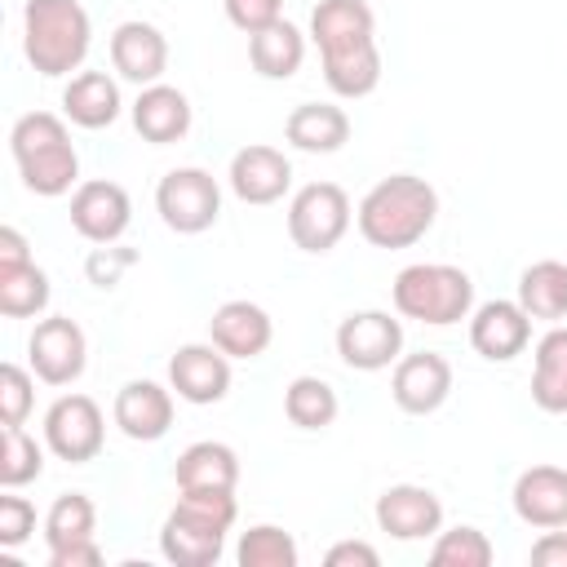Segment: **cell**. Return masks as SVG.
Listing matches in <instances>:
<instances>
[{
    "label": "cell",
    "mask_w": 567,
    "mask_h": 567,
    "mask_svg": "<svg viewBox=\"0 0 567 567\" xmlns=\"http://www.w3.org/2000/svg\"><path fill=\"white\" fill-rule=\"evenodd\" d=\"M439 217V190L416 173L381 177L354 208V226L372 248H412Z\"/></svg>",
    "instance_id": "obj_1"
},
{
    "label": "cell",
    "mask_w": 567,
    "mask_h": 567,
    "mask_svg": "<svg viewBox=\"0 0 567 567\" xmlns=\"http://www.w3.org/2000/svg\"><path fill=\"white\" fill-rule=\"evenodd\" d=\"M239 505L230 487H182L177 505L159 527V554L173 567H213L226 549Z\"/></svg>",
    "instance_id": "obj_2"
},
{
    "label": "cell",
    "mask_w": 567,
    "mask_h": 567,
    "mask_svg": "<svg viewBox=\"0 0 567 567\" xmlns=\"http://www.w3.org/2000/svg\"><path fill=\"white\" fill-rule=\"evenodd\" d=\"M9 155L31 195L58 199L80 186V155L71 146L66 120L53 111H27L9 128Z\"/></svg>",
    "instance_id": "obj_3"
},
{
    "label": "cell",
    "mask_w": 567,
    "mask_h": 567,
    "mask_svg": "<svg viewBox=\"0 0 567 567\" xmlns=\"http://www.w3.org/2000/svg\"><path fill=\"white\" fill-rule=\"evenodd\" d=\"M93 44V22L80 0H27L22 9V53L44 75H71L84 66Z\"/></svg>",
    "instance_id": "obj_4"
},
{
    "label": "cell",
    "mask_w": 567,
    "mask_h": 567,
    "mask_svg": "<svg viewBox=\"0 0 567 567\" xmlns=\"http://www.w3.org/2000/svg\"><path fill=\"white\" fill-rule=\"evenodd\" d=\"M390 297H394L399 319L452 328V323L470 319V310H474V279L447 261H416V266H403L394 275Z\"/></svg>",
    "instance_id": "obj_5"
},
{
    "label": "cell",
    "mask_w": 567,
    "mask_h": 567,
    "mask_svg": "<svg viewBox=\"0 0 567 567\" xmlns=\"http://www.w3.org/2000/svg\"><path fill=\"white\" fill-rule=\"evenodd\" d=\"M350 221H354V208L337 182H306L288 199V239L301 252H315V257L332 252L346 239Z\"/></svg>",
    "instance_id": "obj_6"
},
{
    "label": "cell",
    "mask_w": 567,
    "mask_h": 567,
    "mask_svg": "<svg viewBox=\"0 0 567 567\" xmlns=\"http://www.w3.org/2000/svg\"><path fill=\"white\" fill-rule=\"evenodd\" d=\"M155 213L173 235H204L221 217V186L208 168H168L155 186Z\"/></svg>",
    "instance_id": "obj_7"
},
{
    "label": "cell",
    "mask_w": 567,
    "mask_h": 567,
    "mask_svg": "<svg viewBox=\"0 0 567 567\" xmlns=\"http://www.w3.org/2000/svg\"><path fill=\"white\" fill-rule=\"evenodd\" d=\"M106 443V416L89 394H58L44 412V447L66 461V465H84L102 452Z\"/></svg>",
    "instance_id": "obj_8"
},
{
    "label": "cell",
    "mask_w": 567,
    "mask_h": 567,
    "mask_svg": "<svg viewBox=\"0 0 567 567\" xmlns=\"http://www.w3.org/2000/svg\"><path fill=\"white\" fill-rule=\"evenodd\" d=\"M337 354L354 372L394 368L403 354V323L390 310H354L337 323Z\"/></svg>",
    "instance_id": "obj_9"
},
{
    "label": "cell",
    "mask_w": 567,
    "mask_h": 567,
    "mask_svg": "<svg viewBox=\"0 0 567 567\" xmlns=\"http://www.w3.org/2000/svg\"><path fill=\"white\" fill-rule=\"evenodd\" d=\"M27 359H31V372L44 381V385H71L80 381L84 363H89V341H84V328L71 319V315H49L31 328L27 337Z\"/></svg>",
    "instance_id": "obj_10"
},
{
    "label": "cell",
    "mask_w": 567,
    "mask_h": 567,
    "mask_svg": "<svg viewBox=\"0 0 567 567\" xmlns=\"http://www.w3.org/2000/svg\"><path fill=\"white\" fill-rule=\"evenodd\" d=\"M447 394H452V363L439 350L399 354V363L390 372V399H394L399 412L430 416L447 403Z\"/></svg>",
    "instance_id": "obj_11"
},
{
    "label": "cell",
    "mask_w": 567,
    "mask_h": 567,
    "mask_svg": "<svg viewBox=\"0 0 567 567\" xmlns=\"http://www.w3.org/2000/svg\"><path fill=\"white\" fill-rule=\"evenodd\" d=\"M168 385L182 403H221L230 394V354H221L213 341H186L168 359Z\"/></svg>",
    "instance_id": "obj_12"
},
{
    "label": "cell",
    "mask_w": 567,
    "mask_h": 567,
    "mask_svg": "<svg viewBox=\"0 0 567 567\" xmlns=\"http://www.w3.org/2000/svg\"><path fill=\"white\" fill-rule=\"evenodd\" d=\"M133 221V199L120 182L93 177L71 190V226L89 244H115Z\"/></svg>",
    "instance_id": "obj_13"
},
{
    "label": "cell",
    "mask_w": 567,
    "mask_h": 567,
    "mask_svg": "<svg viewBox=\"0 0 567 567\" xmlns=\"http://www.w3.org/2000/svg\"><path fill=\"white\" fill-rule=\"evenodd\" d=\"M226 182L235 190L239 204H279L292 186V159L279 151V146H266V142H252V146H239L230 155V168H226Z\"/></svg>",
    "instance_id": "obj_14"
},
{
    "label": "cell",
    "mask_w": 567,
    "mask_h": 567,
    "mask_svg": "<svg viewBox=\"0 0 567 567\" xmlns=\"http://www.w3.org/2000/svg\"><path fill=\"white\" fill-rule=\"evenodd\" d=\"M532 341V315L518 301H483L470 310V346L474 354H483L487 363H509L527 350Z\"/></svg>",
    "instance_id": "obj_15"
},
{
    "label": "cell",
    "mask_w": 567,
    "mask_h": 567,
    "mask_svg": "<svg viewBox=\"0 0 567 567\" xmlns=\"http://www.w3.org/2000/svg\"><path fill=\"white\" fill-rule=\"evenodd\" d=\"M111 421L133 443H159L173 430V385H159L146 377L124 381L115 403H111Z\"/></svg>",
    "instance_id": "obj_16"
},
{
    "label": "cell",
    "mask_w": 567,
    "mask_h": 567,
    "mask_svg": "<svg viewBox=\"0 0 567 567\" xmlns=\"http://www.w3.org/2000/svg\"><path fill=\"white\" fill-rule=\"evenodd\" d=\"M111 66L120 80L146 89V84H159L164 71H168V40L155 22H142V18H128L111 31Z\"/></svg>",
    "instance_id": "obj_17"
},
{
    "label": "cell",
    "mask_w": 567,
    "mask_h": 567,
    "mask_svg": "<svg viewBox=\"0 0 567 567\" xmlns=\"http://www.w3.org/2000/svg\"><path fill=\"white\" fill-rule=\"evenodd\" d=\"M377 527L394 540H425L443 527V501L421 483H394L377 496Z\"/></svg>",
    "instance_id": "obj_18"
},
{
    "label": "cell",
    "mask_w": 567,
    "mask_h": 567,
    "mask_svg": "<svg viewBox=\"0 0 567 567\" xmlns=\"http://www.w3.org/2000/svg\"><path fill=\"white\" fill-rule=\"evenodd\" d=\"M310 40L319 44V58L377 44V13L368 0H319L310 9Z\"/></svg>",
    "instance_id": "obj_19"
},
{
    "label": "cell",
    "mask_w": 567,
    "mask_h": 567,
    "mask_svg": "<svg viewBox=\"0 0 567 567\" xmlns=\"http://www.w3.org/2000/svg\"><path fill=\"white\" fill-rule=\"evenodd\" d=\"M208 341H213L221 354H230V359H257V354L270 350L275 323H270V315H266L257 301L235 297V301H221V306L213 310V319H208Z\"/></svg>",
    "instance_id": "obj_20"
},
{
    "label": "cell",
    "mask_w": 567,
    "mask_h": 567,
    "mask_svg": "<svg viewBox=\"0 0 567 567\" xmlns=\"http://www.w3.org/2000/svg\"><path fill=\"white\" fill-rule=\"evenodd\" d=\"M514 514L536 527V532H549V527H567V470L563 465H532L514 478Z\"/></svg>",
    "instance_id": "obj_21"
},
{
    "label": "cell",
    "mask_w": 567,
    "mask_h": 567,
    "mask_svg": "<svg viewBox=\"0 0 567 567\" xmlns=\"http://www.w3.org/2000/svg\"><path fill=\"white\" fill-rule=\"evenodd\" d=\"M128 115H133L137 137L151 146H168V142H182L190 133V102L182 89H173L164 80L137 89V102L128 106Z\"/></svg>",
    "instance_id": "obj_22"
},
{
    "label": "cell",
    "mask_w": 567,
    "mask_h": 567,
    "mask_svg": "<svg viewBox=\"0 0 567 567\" xmlns=\"http://www.w3.org/2000/svg\"><path fill=\"white\" fill-rule=\"evenodd\" d=\"M124 111V97H120V84L106 75V71H80L66 80L62 89V115L75 124V128H111Z\"/></svg>",
    "instance_id": "obj_23"
},
{
    "label": "cell",
    "mask_w": 567,
    "mask_h": 567,
    "mask_svg": "<svg viewBox=\"0 0 567 567\" xmlns=\"http://www.w3.org/2000/svg\"><path fill=\"white\" fill-rule=\"evenodd\" d=\"M284 142L306 155H332L350 142V115L332 102H301L284 120Z\"/></svg>",
    "instance_id": "obj_24"
},
{
    "label": "cell",
    "mask_w": 567,
    "mask_h": 567,
    "mask_svg": "<svg viewBox=\"0 0 567 567\" xmlns=\"http://www.w3.org/2000/svg\"><path fill=\"white\" fill-rule=\"evenodd\" d=\"M173 483L182 487H230L239 483V456L230 443L217 439H199L190 447H182V456L173 461Z\"/></svg>",
    "instance_id": "obj_25"
},
{
    "label": "cell",
    "mask_w": 567,
    "mask_h": 567,
    "mask_svg": "<svg viewBox=\"0 0 567 567\" xmlns=\"http://www.w3.org/2000/svg\"><path fill=\"white\" fill-rule=\"evenodd\" d=\"M532 323H558L567 319V261H532L523 275H518V297H514Z\"/></svg>",
    "instance_id": "obj_26"
},
{
    "label": "cell",
    "mask_w": 567,
    "mask_h": 567,
    "mask_svg": "<svg viewBox=\"0 0 567 567\" xmlns=\"http://www.w3.org/2000/svg\"><path fill=\"white\" fill-rule=\"evenodd\" d=\"M532 403L540 412L563 416L567 412V328L554 323L540 341H536V359H532Z\"/></svg>",
    "instance_id": "obj_27"
},
{
    "label": "cell",
    "mask_w": 567,
    "mask_h": 567,
    "mask_svg": "<svg viewBox=\"0 0 567 567\" xmlns=\"http://www.w3.org/2000/svg\"><path fill=\"white\" fill-rule=\"evenodd\" d=\"M248 62L261 80H292L306 62V35L288 18H279L275 27L248 35Z\"/></svg>",
    "instance_id": "obj_28"
},
{
    "label": "cell",
    "mask_w": 567,
    "mask_h": 567,
    "mask_svg": "<svg viewBox=\"0 0 567 567\" xmlns=\"http://www.w3.org/2000/svg\"><path fill=\"white\" fill-rule=\"evenodd\" d=\"M337 412H341L337 390L323 377H292L288 381V390H284V416L297 430H328L337 421Z\"/></svg>",
    "instance_id": "obj_29"
},
{
    "label": "cell",
    "mask_w": 567,
    "mask_h": 567,
    "mask_svg": "<svg viewBox=\"0 0 567 567\" xmlns=\"http://www.w3.org/2000/svg\"><path fill=\"white\" fill-rule=\"evenodd\" d=\"M323 80L337 97H368L377 84H381V49L377 44H363V49H350V53H332L323 58Z\"/></svg>",
    "instance_id": "obj_30"
},
{
    "label": "cell",
    "mask_w": 567,
    "mask_h": 567,
    "mask_svg": "<svg viewBox=\"0 0 567 567\" xmlns=\"http://www.w3.org/2000/svg\"><path fill=\"white\" fill-rule=\"evenodd\" d=\"M49 297H53L49 275L35 261L0 270V315L4 319H35V315H44Z\"/></svg>",
    "instance_id": "obj_31"
},
{
    "label": "cell",
    "mask_w": 567,
    "mask_h": 567,
    "mask_svg": "<svg viewBox=\"0 0 567 567\" xmlns=\"http://www.w3.org/2000/svg\"><path fill=\"white\" fill-rule=\"evenodd\" d=\"M44 474V443H35L22 425H4L0 434V487L18 492Z\"/></svg>",
    "instance_id": "obj_32"
},
{
    "label": "cell",
    "mask_w": 567,
    "mask_h": 567,
    "mask_svg": "<svg viewBox=\"0 0 567 567\" xmlns=\"http://www.w3.org/2000/svg\"><path fill=\"white\" fill-rule=\"evenodd\" d=\"M97 532V505L84 492H62L49 514H44V545H71V540H89Z\"/></svg>",
    "instance_id": "obj_33"
},
{
    "label": "cell",
    "mask_w": 567,
    "mask_h": 567,
    "mask_svg": "<svg viewBox=\"0 0 567 567\" xmlns=\"http://www.w3.org/2000/svg\"><path fill=\"white\" fill-rule=\"evenodd\" d=\"M235 558H239V567H297L301 549H297L292 532H284L279 523H257L239 536Z\"/></svg>",
    "instance_id": "obj_34"
},
{
    "label": "cell",
    "mask_w": 567,
    "mask_h": 567,
    "mask_svg": "<svg viewBox=\"0 0 567 567\" xmlns=\"http://www.w3.org/2000/svg\"><path fill=\"white\" fill-rule=\"evenodd\" d=\"M496 558L492 540L483 527H470V523H456V527H439L434 545H430V563L434 567H487Z\"/></svg>",
    "instance_id": "obj_35"
},
{
    "label": "cell",
    "mask_w": 567,
    "mask_h": 567,
    "mask_svg": "<svg viewBox=\"0 0 567 567\" xmlns=\"http://www.w3.org/2000/svg\"><path fill=\"white\" fill-rule=\"evenodd\" d=\"M31 408H35V377L22 363H4L0 368V421L27 425Z\"/></svg>",
    "instance_id": "obj_36"
},
{
    "label": "cell",
    "mask_w": 567,
    "mask_h": 567,
    "mask_svg": "<svg viewBox=\"0 0 567 567\" xmlns=\"http://www.w3.org/2000/svg\"><path fill=\"white\" fill-rule=\"evenodd\" d=\"M137 266V248H120V244H97L84 257V275L93 288H115L124 279V270Z\"/></svg>",
    "instance_id": "obj_37"
},
{
    "label": "cell",
    "mask_w": 567,
    "mask_h": 567,
    "mask_svg": "<svg viewBox=\"0 0 567 567\" xmlns=\"http://www.w3.org/2000/svg\"><path fill=\"white\" fill-rule=\"evenodd\" d=\"M35 536V505L27 496H0V549H18Z\"/></svg>",
    "instance_id": "obj_38"
},
{
    "label": "cell",
    "mask_w": 567,
    "mask_h": 567,
    "mask_svg": "<svg viewBox=\"0 0 567 567\" xmlns=\"http://www.w3.org/2000/svg\"><path fill=\"white\" fill-rule=\"evenodd\" d=\"M221 9L230 27H239L244 35H257L284 18V0H221Z\"/></svg>",
    "instance_id": "obj_39"
},
{
    "label": "cell",
    "mask_w": 567,
    "mask_h": 567,
    "mask_svg": "<svg viewBox=\"0 0 567 567\" xmlns=\"http://www.w3.org/2000/svg\"><path fill=\"white\" fill-rule=\"evenodd\" d=\"M328 567H377L381 554L368 545V540H337L328 554H323Z\"/></svg>",
    "instance_id": "obj_40"
},
{
    "label": "cell",
    "mask_w": 567,
    "mask_h": 567,
    "mask_svg": "<svg viewBox=\"0 0 567 567\" xmlns=\"http://www.w3.org/2000/svg\"><path fill=\"white\" fill-rule=\"evenodd\" d=\"M97 563H102V545H97L93 536L49 549V567H97Z\"/></svg>",
    "instance_id": "obj_41"
},
{
    "label": "cell",
    "mask_w": 567,
    "mask_h": 567,
    "mask_svg": "<svg viewBox=\"0 0 567 567\" xmlns=\"http://www.w3.org/2000/svg\"><path fill=\"white\" fill-rule=\"evenodd\" d=\"M532 563H536V567H567V532H563V527H549V532L532 545Z\"/></svg>",
    "instance_id": "obj_42"
},
{
    "label": "cell",
    "mask_w": 567,
    "mask_h": 567,
    "mask_svg": "<svg viewBox=\"0 0 567 567\" xmlns=\"http://www.w3.org/2000/svg\"><path fill=\"white\" fill-rule=\"evenodd\" d=\"M31 261V248H27V235L18 226H0V270H13V266H27Z\"/></svg>",
    "instance_id": "obj_43"
}]
</instances>
